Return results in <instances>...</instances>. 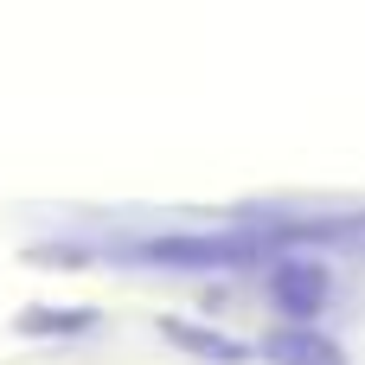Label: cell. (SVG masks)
Listing matches in <instances>:
<instances>
[{"label":"cell","mask_w":365,"mask_h":365,"mask_svg":"<svg viewBox=\"0 0 365 365\" xmlns=\"http://www.w3.org/2000/svg\"><path fill=\"white\" fill-rule=\"evenodd\" d=\"M141 257L148 263H173V269H237V263L263 257V237H160Z\"/></svg>","instance_id":"cell-1"},{"label":"cell","mask_w":365,"mask_h":365,"mask_svg":"<svg viewBox=\"0 0 365 365\" xmlns=\"http://www.w3.org/2000/svg\"><path fill=\"white\" fill-rule=\"evenodd\" d=\"M269 289H276V302H282L295 321H314L321 302H327V269H321V263H302V257H282V263L269 269Z\"/></svg>","instance_id":"cell-2"}]
</instances>
